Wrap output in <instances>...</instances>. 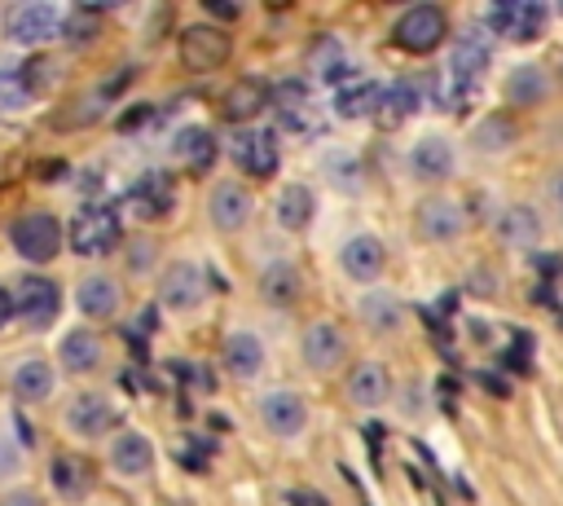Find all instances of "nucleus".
<instances>
[{
  "label": "nucleus",
  "instance_id": "a878e982",
  "mask_svg": "<svg viewBox=\"0 0 563 506\" xmlns=\"http://www.w3.org/2000/svg\"><path fill=\"white\" fill-rule=\"evenodd\" d=\"M449 57H444V70L449 75H457V79H466V84H479L484 79V70L493 66V40H488V31L484 26H466V31H457V35H449Z\"/></svg>",
  "mask_w": 563,
  "mask_h": 506
},
{
  "label": "nucleus",
  "instance_id": "f03ea898",
  "mask_svg": "<svg viewBox=\"0 0 563 506\" xmlns=\"http://www.w3.org/2000/svg\"><path fill=\"white\" fill-rule=\"evenodd\" d=\"M295 356H299V365H303L308 374L330 378V374L347 370V361H352V339H347V330H343L339 321L312 317V321H303L299 334H295Z\"/></svg>",
  "mask_w": 563,
  "mask_h": 506
},
{
  "label": "nucleus",
  "instance_id": "c756f323",
  "mask_svg": "<svg viewBox=\"0 0 563 506\" xmlns=\"http://www.w3.org/2000/svg\"><path fill=\"white\" fill-rule=\"evenodd\" d=\"M123 202H128V211L136 220H163L176 207V185H172L167 172H145V176L132 180V189H128Z\"/></svg>",
  "mask_w": 563,
  "mask_h": 506
},
{
  "label": "nucleus",
  "instance_id": "423d86ee",
  "mask_svg": "<svg viewBox=\"0 0 563 506\" xmlns=\"http://www.w3.org/2000/svg\"><path fill=\"white\" fill-rule=\"evenodd\" d=\"M466 229H471V216H466V202L457 194L431 189L413 202V233L427 246H453L466 238Z\"/></svg>",
  "mask_w": 563,
  "mask_h": 506
},
{
  "label": "nucleus",
  "instance_id": "72a5a7b5",
  "mask_svg": "<svg viewBox=\"0 0 563 506\" xmlns=\"http://www.w3.org/2000/svg\"><path fill=\"white\" fill-rule=\"evenodd\" d=\"M317 172H321V180H325L330 189H339V194H361V189H365V163H361V154H352V150H321Z\"/></svg>",
  "mask_w": 563,
  "mask_h": 506
},
{
  "label": "nucleus",
  "instance_id": "79ce46f5",
  "mask_svg": "<svg viewBox=\"0 0 563 506\" xmlns=\"http://www.w3.org/2000/svg\"><path fill=\"white\" fill-rule=\"evenodd\" d=\"M92 31H97V22H92V18H70V13H66L62 35H70V40H92Z\"/></svg>",
  "mask_w": 563,
  "mask_h": 506
},
{
  "label": "nucleus",
  "instance_id": "49530a36",
  "mask_svg": "<svg viewBox=\"0 0 563 506\" xmlns=\"http://www.w3.org/2000/svg\"><path fill=\"white\" fill-rule=\"evenodd\" d=\"M554 79H563V62H559V75H554Z\"/></svg>",
  "mask_w": 563,
  "mask_h": 506
},
{
  "label": "nucleus",
  "instance_id": "4c0bfd02",
  "mask_svg": "<svg viewBox=\"0 0 563 506\" xmlns=\"http://www.w3.org/2000/svg\"><path fill=\"white\" fill-rule=\"evenodd\" d=\"M312 75H317V84H330L334 92L347 88L352 79H361V75H356V62H352L339 44H325L321 53H312Z\"/></svg>",
  "mask_w": 563,
  "mask_h": 506
},
{
  "label": "nucleus",
  "instance_id": "58836bf2",
  "mask_svg": "<svg viewBox=\"0 0 563 506\" xmlns=\"http://www.w3.org/2000/svg\"><path fill=\"white\" fill-rule=\"evenodd\" d=\"M471 92H475V84H466V79L449 75L444 66H440V70H431V79L422 84V97H431V106H435V110H462V106L471 101Z\"/></svg>",
  "mask_w": 563,
  "mask_h": 506
},
{
  "label": "nucleus",
  "instance_id": "e433bc0d",
  "mask_svg": "<svg viewBox=\"0 0 563 506\" xmlns=\"http://www.w3.org/2000/svg\"><path fill=\"white\" fill-rule=\"evenodd\" d=\"M422 84L418 79H391V84H383V106H378V114L387 119V123H400V119H409V114H418L422 110Z\"/></svg>",
  "mask_w": 563,
  "mask_h": 506
},
{
  "label": "nucleus",
  "instance_id": "a211bd4d",
  "mask_svg": "<svg viewBox=\"0 0 563 506\" xmlns=\"http://www.w3.org/2000/svg\"><path fill=\"white\" fill-rule=\"evenodd\" d=\"M339 273H343L352 286H361V290L378 286L383 273H387V242H383L378 233H369V229L347 233V238L339 242Z\"/></svg>",
  "mask_w": 563,
  "mask_h": 506
},
{
  "label": "nucleus",
  "instance_id": "f8f14e48",
  "mask_svg": "<svg viewBox=\"0 0 563 506\" xmlns=\"http://www.w3.org/2000/svg\"><path fill=\"white\" fill-rule=\"evenodd\" d=\"M396 396V370L383 361V356H365V361H352L343 370V400L361 414H374L383 405H391Z\"/></svg>",
  "mask_w": 563,
  "mask_h": 506
},
{
  "label": "nucleus",
  "instance_id": "a19ab883",
  "mask_svg": "<svg viewBox=\"0 0 563 506\" xmlns=\"http://www.w3.org/2000/svg\"><path fill=\"white\" fill-rule=\"evenodd\" d=\"M545 202L563 216V167H554V172L545 176Z\"/></svg>",
  "mask_w": 563,
  "mask_h": 506
},
{
  "label": "nucleus",
  "instance_id": "4be33fe9",
  "mask_svg": "<svg viewBox=\"0 0 563 506\" xmlns=\"http://www.w3.org/2000/svg\"><path fill=\"white\" fill-rule=\"evenodd\" d=\"M356 321H361V330L374 334V339H396V334H405V326H409V308H405V299H400L396 290L369 286V290L356 295Z\"/></svg>",
  "mask_w": 563,
  "mask_h": 506
},
{
  "label": "nucleus",
  "instance_id": "f257e3e1",
  "mask_svg": "<svg viewBox=\"0 0 563 506\" xmlns=\"http://www.w3.org/2000/svg\"><path fill=\"white\" fill-rule=\"evenodd\" d=\"M57 422H62V431H66L70 440L97 444V440H110V436L123 427V414H119V405H114L110 392H101V387H79V392L62 405Z\"/></svg>",
  "mask_w": 563,
  "mask_h": 506
},
{
  "label": "nucleus",
  "instance_id": "c9c22d12",
  "mask_svg": "<svg viewBox=\"0 0 563 506\" xmlns=\"http://www.w3.org/2000/svg\"><path fill=\"white\" fill-rule=\"evenodd\" d=\"M48 480H53V488H57L66 502H79V497H88V488H92V466H88V458H79V453H53Z\"/></svg>",
  "mask_w": 563,
  "mask_h": 506
},
{
  "label": "nucleus",
  "instance_id": "5701e85b",
  "mask_svg": "<svg viewBox=\"0 0 563 506\" xmlns=\"http://www.w3.org/2000/svg\"><path fill=\"white\" fill-rule=\"evenodd\" d=\"M519 136H523V128H519V114H510V110H484L471 128H466V145L479 154V158H506L515 145H519Z\"/></svg>",
  "mask_w": 563,
  "mask_h": 506
},
{
  "label": "nucleus",
  "instance_id": "6e6552de",
  "mask_svg": "<svg viewBox=\"0 0 563 506\" xmlns=\"http://www.w3.org/2000/svg\"><path fill=\"white\" fill-rule=\"evenodd\" d=\"M9 246H13V255L18 260H26V264H53L57 255H62V246H66V224L53 216V211H44V207H31V211H22L13 224H9Z\"/></svg>",
  "mask_w": 563,
  "mask_h": 506
},
{
  "label": "nucleus",
  "instance_id": "393cba45",
  "mask_svg": "<svg viewBox=\"0 0 563 506\" xmlns=\"http://www.w3.org/2000/svg\"><path fill=\"white\" fill-rule=\"evenodd\" d=\"M106 365V339L84 321V326H70L62 339H57V370L70 374V378H92L97 370Z\"/></svg>",
  "mask_w": 563,
  "mask_h": 506
},
{
  "label": "nucleus",
  "instance_id": "c03bdc74",
  "mask_svg": "<svg viewBox=\"0 0 563 506\" xmlns=\"http://www.w3.org/2000/svg\"><path fill=\"white\" fill-rule=\"evenodd\" d=\"M13 321V290L9 286H0V330Z\"/></svg>",
  "mask_w": 563,
  "mask_h": 506
},
{
  "label": "nucleus",
  "instance_id": "9d476101",
  "mask_svg": "<svg viewBox=\"0 0 563 506\" xmlns=\"http://www.w3.org/2000/svg\"><path fill=\"white\" fill-rule=\"evenodd\" d=\"M154 295H158V308L185 317V312H198L211 295L207 286V268L198 260H167L154 277Z\"/></svg>",
  "mask_w": 563,
  "mask_h": 506
},
{
  "label": "nucleus",
  "instance_id": "a18cd8bd",
  "mask_svg": "<svg viewBox=\"0 0 563 506\" xmlns=\"http://www.w3.org/2000/svg\"><path fill=\"white\" fill-rule=\"evenodd\" d=\"M9 462H13V458H9V449H4V440H0V475L9 471Z\"/></svg>",
  "mask_w": 563,
  "mask_h": 506
},
{
  "label": "nucleus",
  "instance_id": "de8ad7c7",
  "mask_svg": "<svg viewBox=\"0 0 563 506\" xmlns=\"http://www.w3.org/2000/svg\"><path fill=\"white\" fill-rule=\"evenodd\" d=\"M559 220H563V216H559Z\"/></svg>",
  "mask_w": 563,
  "mask_h": 506
},
{
  "label": "nucleus",
  "instance_id": "9b49d317",
  "mask_svg": "<svg viewBox=\"0 0 563 506\" xmlns=\"http://www.w3.org/2000/svg\"><path fill=\"white\" fill-rule=\"evenodd\" d=\"M0 26H4V40H9V44H18V48H40V44H48V40L62 35L66 9L53 4V0H22V4L4 9Z\"/></svg>",
  "mask_w": 563,
  "mask_h": 506
},
{
  "label": "nucleus",
  "instance_id": "c85d7f7f",
  "mask_svg": "<svg viewBox=\"0 0 563 506\" xmlns=\"http://www.w3.org/2000/svg\"><path fill=\"white\" fill-rule=\"evenodd\" d=\"M57 378H62V370H57L53 361H44V356H22V361L9 370V392H13V400H22V405H44V400H53Z\"/></svg>",
  "mask_w": 563,
  "mask_h": 506
},
{
  "label": "nucleus",
  "instance_id": "1a4fd4ad",
  "mask_svg": "<svg viewBox=\"0 0 563 506\" xmlns=\"http://www.w3.org/2000/svg\"><path fill=\"white\" fill-rule=\"evenodd\" d=\"M202 211H207V224H211L220 238H238V233H246L251 220H255V194H251L246 180L220 176V180H211V189H207V198H202Z\"/></svg>",
  "mask_w": 563,
  "mask_h": 506
},
{
  "label": "nucleus",
  "instance_id": "ea45409f",
  "mask_svg": "<svg viewBox=\"0 0 563 506\" xmlns=\"http://www.w3.org/2000/svg\"><path fill=\"white\" fill-rule=\"evenodd\" d=\"M202 13H207V22H238L242 18V4H229V0H202Z\"/></svg>",
  "mask_w": 563,
  "mask_h": 506
},
{
  "label": "nucleus",
  "instance_id": "f3484780",
  "mask_svg": "<svg viewBox=\"0 0 563 506\" xmlns=\"http://www.w3.org/2000/svg\"><path fill=\"white\" fill-rule=\"evenodd\" d=\"M154 466H158V444H154L145 431L119 427V431L106 440V471H110L114 480L136 484V480H150Z\"/></svg>",
  "mask_w": 563,
  "mask_h": 506
},
{
  "label": "nucleus",
  "instance_id": "b1692460",
  "mask_svg": "<svg viewBox=\"0 0 563 506\" xmlns=\"http://www.w3.org/2000/svg\"><path fill=\"white\" fill-rule=\"evenodd\" d=\"M255 295H260L264 308L290 312V308L303 299V268H299L295 260H286V255L268 260V264L255 273Z\"/></svg>",
  "mask_w": 563,
  "mask_h": 506
},
{
  "label": "nucleus",
  "instance_id": "2f4dec72",
  "mask_svg": "<svg viewBox=\"0 0 563 506\" xmlns=\"http://www.w3.org/2000/svg\"><path fill=\"white\" fill-rule=\"evenodd\" d=\"M268 106H273V101H268V88H264L260 79H238V84L220 97L224 119H229V123H238V128H251Z\"/></svg>",
  "mask_w": 563,
  "mask_h": 506
},
{
  "label": "nucleus",
  "instance_id": "0eeeda50",
  "mask_svg": "<svg viewBox=\"0 0 563 506\" xmlns=\"http://www.w3.org/2000/svg\"><path fill=\"white\" fill-rule=\"evenodd\" d=\"M119 242H123V220L106 202H84L66 224V246L84 260H101V255L119 251Z\"/></svg>",
  "mask_w": 563,
  "mask_h": 506
},
{
  "label": "nucleus",
  "instance_id": "39448f33",
  "mask_svg": "<svg viewBox=\"0 0 563 506\" xmlns=\"http://www.w3.org/2000/svg\"><path fill=\"white\" fill-rule=\"evenodd\" d=\"M255 422L277 444H299L312 427V409L295 387H264L255 400Z\"/></svg>",
  "mask_w": 563,
  "mask_h": 506
},
{
  "label": "nucleus",
  "instance_id": "412c9836",
  "mask_svg": "<svg viewBox=\"0 0 563 506\" xmlns=\"http://www.w3.org/2000/svg\"><path fill=\"white\" fill-rule=\"evenodd\" d=\"M233 57V35L216 22H194L180 31V66L194 70V75H207V70H220L224 62Z\"/></svg>",
  "mask_w": 563,
  "mask_h": 506
},
{
  "label": "nucleus",
  "instance_id": "aec40b11",
  "mask_svg": "<svg viewBox=\"0 0 563 506\" xmlns=\"http://www.w3.org/2000/svg\"><path fill=\"white\" fill-rule=\"evenodd\" d=\"M220 370L233 383H260L264 370H268V343H264V334L251 330V326H233L220 339Z\"/></svg>",
  "mask_w": 563,
  "mask_h": 506
},
{
  "label": "nucleus",
  "instance_id": "6ab92c4d",
  "mask_svg": "<svg viewBox=\"0 0 563 506\" xmlns=\"http://www.w3.org/2000/svg\"><path fill=\"white\" fill-rule=\"evenodd\" d=\"M554 70L541 62H515L501 75V110L519 114V110H541L554 97Z\"/></svg>",
  "mask_w": 563,
  "mask_h": 506
},
{
  "label": "nucleus",
  "instance_id": "473e14b6",
  "mask_svg": "<svg viewBox=\"0 0 563 506\" xmlns=\"http://www.w3.org/2000/svg\"><path fill=\"white\" fill-rule=\"evenodd\" d=\"M378 106H383V84H374V79H352L347 88H339V92L330 97V110H334V119H343V123L374 119Z\"/></svg>",
  "mask_w": 563,
  "mask_h": 506
},
{
  "label": "nucleus",
  "instance_id": "cd10ccee",
  "mask_svg": "<svg viewBox=\"0 0 563 506\" xmlns=\"http://www.w3.org/2000/svg\"><path fill=\"white\" fill-rule=\"evenodd\" d=\"M75 308H79V317H88V326L119 317V308H123V286H119V277L106 273V268L84 273V277L75 282Z\"/></svg>",
  "mask_w": 563,
  "mask_h": 506
},
{
  "label": "nucleus",
  "instance_id": "4468645a",
  "mask_svg": "<svg viewBox=\"0 0 563 506\" xmlns=\"http://www.w3.org/2000/svg\"><path fill=\"white\" fill-rule=\"evenodd\" d=\"M493 238L501 251H515V255H528L545 242V216L537 202H523V198H510L493 211Z\"/></svg>",
  "mask_w": 563,
  "mask_h": 506
},
{
  "label": "nucleus",
  "instance_id": "37998d69",
  "mask_svg": "<svg viewBox=\"0 0 563 506\" xmlns=\"http://www.w3.org/2000/svg\"><path fill=\"white\" fill-rule=\"evenodd\" d=\"M0 506H40V497H35L31 488H13V493L0 497Z\"/></svg>",
  "mask_w": 563,
  "mask_h": 506
},
{
  "label": "nucleus",
  "instance_id": "dca6fc26",
  "mask_svg": "<svg viewBox=\"0 0 563 506\" xmlns=\"http://www.w3.org/2000/svg\"><path fill=\"white\" fill-rule=\"evenodd\" d=\"M13 317L26 330H53L62 317V286L48 273H22L13 286Z\"/></svg>",
  "mask_w": 563,
  "mask_h": 506
},
{
  "label": "nucleus",
  "instance_id": "7c9ffc66",
  "mask_svg": "<svg viewBox=\"0 0 563 506\" xmlns=\"http://www.w3.org/2000/svg\"><path fill=\"white\" fill-rule=\"evenodd\" d=\"M167 150H172V158H176L180 167H189V172H207V167L216 163V154H220L211 128H202V123H185V128H176Z\"/></svg>",
  "mask_w": 563,
  "mask_h": 506
},
{
  "label": "nucleus",
  "instance_id": "7ed1b4c3",
  "mask_svg": "<svg viewBox=\"0 0 563 506\" xmlns=\"http://www.w3.org/2000/svg\"><path fill=\"white\" fill-rule=\"evenodd\" d=\"M449 35H453V22H449V13H444L440 4H431V0L400 9L396 22H391V44H396L405 57H431V53H440V48L449 44Z\"/></svg>",
  "mask_w": 563,
  "mask_h": 506
},
{
  "label": "nucleus",
  "instance_id": "f704fd0d",
  "mask_svg": "<svg viewBox=\"0 0 563 506\" xmlns=\"http://www.w3.org/2000/svg\"><path fill=\"white\" fill-rule=\"evenodd\" d=\"M35 70H44L40 62L31 66H0V114H18L40 97V79Z\"/></svg>",
  "mask_w": 563,
  "mask_h": 506
},
{
  "label": "nucleus",
  "instance_id": "20e7f679",
  "mask_svg": "<svg viewBox=\"0 0 563 506\" xmlns=\"http://www.w3.org/2000/svg\"><path fill=\"white\" fill-rule=\"evenodd\" d=\"M457 172V141L440 128H422L409 136L405 145V176L413 185H427V189H440L449 185Z\"/></svg>",
  "mask_w": 563,
  "mask_h": 506
},
{
  "label": "nucleus",
  "instance_id": "2eb2a0df",
  "mask_svg": "<svg viewBox=\"0 0 563 506\" xmlns=\"http://www.w3.org/2000/svg\"><path fill=\"white\" fill-rule=\"evenodd\" d=\"M229 158L238 163V172H246L255 180H273L282 167V132L264 128V123L238 128V136L229 141Z\"/></svg>",
  "mask_w": 563,
  "mask_h": 506
},
{
  "label": "nucleus",
  "instance_id": "ddd939ff",
  "mask_svg": "<svg viewBox=\"0 0 563 506\" xmlns=\"http://www.w3.org/2000/svg\"><path fill=\"white\" fill-rule=\"evenodd\" d=\"M484 31L510 44H532L550 31V9L537 0H497L484 9Z\"/></svg>",
  "mask_w": 563,
  "mask_h": 506
},
{
  "label": "nucleus",
  "instance_id": "bb28decb",
  "mask_svg": "<svg viewBox=\"0 0 563 506\" xmlns=\"http://www.w3.org/2000/svg\"><path fill=\"white\" fill-rule=\"evenodd\" d=\"M273 224L290 238L308 233L317 224V189L308 180H282L273 194Z\"/></svg>",
  "mask_w": 563,
  "mask_h": 506
}]
</instances>
